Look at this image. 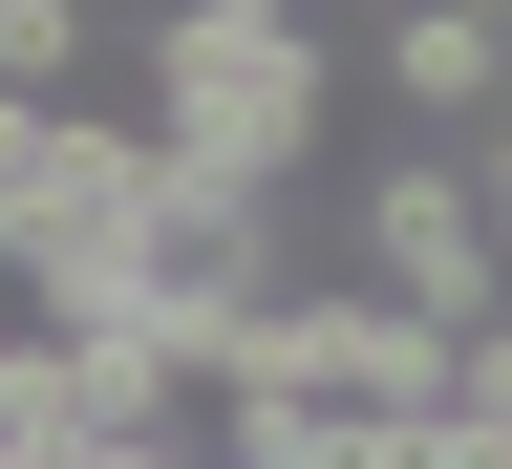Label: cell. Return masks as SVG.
<instances>
[{
    "mask_svg": "<svg viewBox=\"0 0 512 469\" xmlns=\"http://www.w3.org/2000/svg\"><path fill=\"white\" fill-rule=\"evenodd\" d=\"M342 278H363V299H406V320H448V342H491V320H512V235H491L470 128H406V150L342 192Z\"/></svg>",
    "mask_w": 512,
    "mask_h": 469,
    "instance_id": "7a4b0ae2",
    "label": "cell"
},
{
    "mask_svg": "<svg viewBox=\"0 0 512 469\" xmlns=\"http://www.w3.org/2000/svg\"><path fill=\"white\" fill-rule=\"evenodd\" d=\"M128 107L192 171H320V128L363 107V64L299 0H171V22H128Z\"/></svg>",
    "mask_w": 512,
    "mask_h": 469,
    "instance_id": "6da1fadb",
    "label": "cell"
},
{
    "mask_svg": "<svg viewBox=\"0 0 512 469\" xmlns=\"http://www.w3.org/2000/svg\"><path fill=\"white\" fill-rule=\"evenodd\" d=\"M86 22H107V0H0V107H64V86H86Z\"/></svg>",
    "mask_w": 512,
    "mask_h": 469,
    "instance_id": "277c9868",
    "label": "cell"
},
{
    "mask_svg": "<svg viewBox=\"0 0 512 469\" xmlns=\"http://www.w3.org/2000/svg\"><path fill=\"white\" fill-rule=\"evenodd\" d=\"M470 171H491V235H512V107H491V128H470Z\"/></svg>",
    "mask_w": 512,
    "mask_h": 469,
    "instance_id": "5b68a950",
    "label": "cell"
},
{
    "mask_svg": "<svg viewBox=\"0 0 512 469\" xmlns=\"http://www.w3.org/2000/svg\"><path fill=\"white\" fill-rule=\"evenodd\" d=\"M342 64H363L384 128H491V107H512V0H384Z\"/></svg>",
    "mask_w": 512,
    "mask_h": 469,
    "instance_id": "3957f363",
    "label": "cell"
}]
</instances>
